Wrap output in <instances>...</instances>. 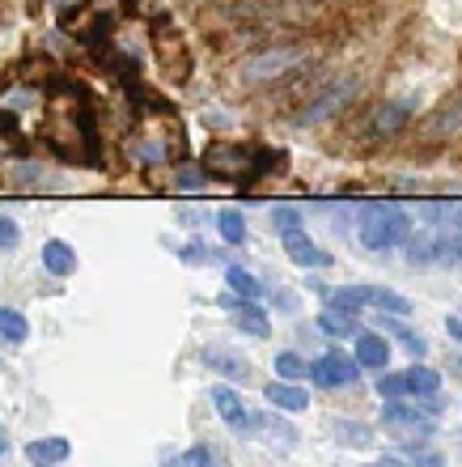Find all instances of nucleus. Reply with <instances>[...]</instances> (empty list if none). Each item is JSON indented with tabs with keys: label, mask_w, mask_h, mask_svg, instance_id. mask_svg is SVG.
<instances>
[{
	"label": "nucleus",
	"mask_w": 462,
	"mask_h": 467,
	"mask_svg": "<svg viewBox=\"0 0 462 467\" xmlns=\"http://www.w3.org/2000/svg\"><path fill=\"white\" fill-rule=\"evenodd\" d=\"M310 60L305 47H272V51H259L251 60L238 64V81L242 86H263V81H276V77H289L297 64Z\"/></svg>",
	"instance_id": "nucleus-1"
},
{
	"label": "nucleus",
	"mask_w": 462,
	"mask_h": 467,
	"mask_svg": "<svg viewBox=\"0 0 462 467\" xmlns=\"http://www.w3.org/2000/svg\"><path fill=\"white\" fill-rule=\"evenodd\" d=\"M412 238V222L403 209H365L361 213V243L369 251H390Z\"/></svg>",
	"instance_id": "nucleus-2"
},
{
	"label": "nucleus",
	"mask_w": 462,
	"mask_h": 467,
	"mask_svg": "<svg viewBox=\"0 0 462 467\" xmlns=\"http://www.w3.org/2000/svg\"><path fill=\"white\" fill-rule=\"evenodd\" d=\"M356 369H361V361H353V357H344L340 348H331L327 357H318L314 366H310V379L318 382V387H344V382L356 379Z\"/></svg>",
	"instance_id": "nucleus-3"
},
{
	"label": "nucleus",
	"mask_w": 462,
	"mask_h": 467,
	"mask_svg": "<svg viewBox=\"0 0 462 467\" xmlns=\"http://www.w3.org/2000/svg\"><path fill=\"white\" fill-rule=\"evenodd\" d=\"M382 425L395 433H407V438H428L433 433V412H416V408H403V404H386L382 412Z\"/></svg>",
	"instance_id": "nucleus-4"
},
{
	"label": "nucleus",
	"mask_w": 462,
	"mask_h": 467,
	"mask_svg": "<svg viewBox=\"0 0 462 467\" xmlns=\"http://www.w3.org/2000/svg\"><path fill=\"white\" fill-rule=\"evenodd\" d=\"M280 243H284V251H289L293 264H302V268H327V264H331V255L305 230H284V238H280Z\"/></svg>",
	"instance_id": "nucleus-5"
},
{
	"label": "nucleus",
	"mask_w": 462,
	"mask_h": 467,
	"mask_svg": "<svg viewBox=\"0 0 462 467\" xmlns=\"http://www.w3.org/2000/svg\"><path fill=\"white\" fill-rule=\"evenodd\" d=\"M353 89H356L353 81H340V86H331L327 94H318V99L310 102V107H305L302 115H297V123H323L327 115H335V111L344 107V102L353 99Z\"/></svg>",
	"instance_id": "nucleus-6"
},
{
	"label": "nucleus",
	"mask_w": 462,
	"mask_h": 467,
	"mask_svg": "<svg viewBox=\"0 0 462 467\" xmlns=\"http://www.w3.org/2000/svg\"><path fill=\"white\" fill-rule=\"evenodd\" d=\"M212 404H217L221 420H225L230 430H246V425L255 420V417H251V408L242 404V395L230 391V387H217V391H212Z\"/></svg>",
	"instance_id": "nucleus-7"
},
{
	"label": "nucleus",
	"mask_w": 462,
	"mask_h": 467,
	"mask_svg": "<svg viewBox=\"0 0 462 467\" xmlns=\"http://www.w3.org/2000/svg\"><path fill=\"white\" fill-rule=\"evenodd\" d=\"M230 310H233V323L242 327L246 336H263L272 332V323H268V315H263V306H259L255 297H242V302H230Z\"/></svg>",
	"instance_id": "nucleus-8"
},
{
	"label": "nucleus",
	"mask_w": 462,
	"mask_h": 467,
	"mask_svg": "<svg viewBox=\"0 0 462 467\" xmlns=\"http://www.w3.org/2000/svg\"><path fill=\"white\" fill-rule=\"evenodd\" d=\"M356 361L369 369H386L390 361V345H386V336L382 332H361L356 336Z\"/></svg>",
	"instance_id": "nucleus-9"
},
{
	"label": "nucleus",
	"mask_w": 462,
	"mask_h": 467,
	"mask_svg": "<svg viewBox=\"0 0 462 467\" xmlns=\"http://www.w3.org/2000/svg\"><path fill=\"white\" fill-rule=\"evenodd\" d=\"M268 404L280 408V412H305V404H310V395H305V387H297V382H268Z\"/></svg>",
	"instance_id": "nucleus-10"
},
{
	"label": "nucleus",
	"mask_w": 462,
	"mask_h": 467,
	"mask_svg": "<svg viewBox=\"0 0 462 467\" xmlns=\"http://www.w3.org/2000/svg\"><path fill=\"white\" fill-rule=\"evenodd\" d=\"M68 438H38V442H30L26 446V459L35 467H56V463H64L68 459Z\"/></svg>",
	"instance_id": "nucleus-11"
},
{
	"label": "nucleus",
	"mask_w": 462,
	"mask_h": 467,
	"mask_svg": "<svg viewBox=\"0 0 462 467\" xmlns=\"http://www.w3.org/2000/svg\"><path fill=\"white\" fill-rule=\"evenodd\" d=\"M208 171H212V174H230V179L246 174V149H233V145L208 149Z\"/></svg>",
	"instance_id": "nucleus-12"
},
{
	"label": "nucleus",
	"mask_w": 462,
	"mask_h": 467,
	"mask_svg": "<svg viewBox=\"0 0 462 467\" xmlns=\"http://www.w3.org/2000/svg\"><path fill=\"white\" fill-rule=\"evenodd\" d=\"M374 302V289L365 285H348V289H335L327 297V310H340V315H361V310Z\"/></svg>",
	"instance_id": "nucleus-13"
},
{
	"label": "nucleus",
	"mask_w": 462,
	"mask_h": 467,
	"mask_svg": "<svg viewBox=\"0 0 462 467\" xmlns=\"http://www.w3.org/2000/svg\"><path fill=\"white\" fill-rule=\"evenodd\" d=\"M43 268L51 276H68V272H77V251L60 238H51V243H43Z\"/></svg>",
	"instance_id": "nucleus-14"
},
{
	"label": "nucleus",
	"mask_w": 462,
	"mask_h": 467,
	"mask_svg": "<svg viewBox=\"0 0 462 467\" xmlns=\"http://www.w3.org/2000/svg\"><path fill=\"white\" fill-rule=\"evenodd\" d=\"M407 119H412V102H386V107L374 115L369 128H374V136H395Z\"/></svg>",
	"instance_id": "nucleus-15"
},
{
	"label": "nucleus",
	"mask_w": 462,
	"mask_h": 467,
	"mask_svg": "<svg viewBox=\"0 0 462 467\" xmlns=\"http://www.w3.org/2000/svg\"><path fill=\"white\" fill-rule=\"evenodd\" d=\"M407 374V395H437L441 391V374L428 366H412L403 369Z\"/></svg>",
	"instance_id": "nucleus-16"
},
{
	"label": "nucleus",
	"mask_w": 462,
	"mask_h": 467,
	"mask_svg": "<svg viewBox=\"0 0 462 467\" xmlns=\"http://www.w3.org/2000/svg\"><path fill=\"white\" fill-rule=\"evenodd\" d=\"M0 336H5L9 345H22L26 336H30V323H26V315H22V310L0 306Z\"/></svg>",
	"instance_id": "nucleus-17"
},
{
	"label": "nucleus",
	"mask_w": 462,
	"mask_h": 467,
	"mask_svg": "<svg viewBox=\"0 0 462 467\" xmlns=\"http://www.w3.org/2000/svg\"><path fill=\"white\" fill-rule=\"evenodd\" d=\"M204 361L217 369V374H225V379H246V374H251L246 361H238V357H230V353H217V348H208Z\"/></svg>",
	"instance_id": "nucleus-18"
},
{
	"label": "nucleus",
	"mask_w": 462,
	"mask_h": 467,
	"mask_svg": "<svg viewBox=\"0 0 462 467\" xmlns=\"http://www.w3.org/2000/svg\"><path fill=\"white\" fill-rule=\"evenodd\" d=\"M318 327L327 336H361L356 332V315H340V310H323V315H318Z\"/></svg>",
	"instance_id": "nucleus-19"
},
{
	"label": "nucleus",
	"mask_w": 462,
	"mask_h": 467,
	"mask_svg": "<svg viewBox=\"0 0 462 467\" xmlns=\"http://www.w3.org/2000/svg\"><path fill=\"white\" fill-rule=\"evenodd\" d=\"M225 281H230L233 294H242V297H259V294H263V285H259V276H251V272H246L242 264H233V268L225 272Z\"/></svg>",
	"instance_id": "nucleus-20"
},
{
	"label": "nucleus",
	"mask_w": 462,
	"mask_h": 467,
	"mask_svg": "<svg viewBox=\"0 0 462 467\" xmlns=\"http://www.w3.org/2000/svg\"><path fill=\"white\" fill-rule=\"evenodd\" d=\"M374 306L390 310L395 319H403V315H412V302H407L403 294H395V289H374Z\"/></svg>",
	"instance_id": "nucleus-21"
},
{
	"label": "nucleus",
	"mask_w": 462,
	"mask_h": 467,
	"mask_svg": "<svg viewBox=\"0 0 462 467\" xmlns=\"http://www.w3.org/2000/svg\"><path fill=\"white\" fill-rule=\"evenodd\" d=\"M217 225H221V234H225V243H233V246L246 238V222H242V213L238 209H225L217 217Z\"/></svg>",
	"instance_id": "nucleus-22"
},
{
	"label": "nucleus",
	"mask_w": 462,
	"mask_h": 467,
	"mask_svg": "<svg viewBox=\"0 0 462 467\" xmlns=\"http://www.w3.org/2000/svg\"><path fill=\"white\" fill-rule=\"evenodd\" d=\"M276 374L280 379H310V366H305L297 353H280L276 357Z\"/></svg>",
	"instance_id": "nucleus-23"
},
{
	"label": "nucleus",
	"mask_w": 462,
	"mask_h": 467,
	"mask_svg": "<svg viewBox=\"0 0 462 467\" xmlns=\"http://www.w3.org/2000/svg\"><path fill=\"white\" fill-rule=\"evenodd\" d=\"M437 255V238H428V234H420V238H407V259H420V264H428V259Z\"/></svg>",
	"instance_id": "nucleus-24"
},
{
	"label": "nucleus",
	"mask_w": 462,
	"mask_h": 467,
	"mask_svg": "<svg viewBox=\"0 0 462 467\" xmlns=\"http://www.w3.org/2000/svg\"><path fill=\"white\" fill-rule=\"evenodd\" d=\"M377 395H386V400L407 395V374H382V379H377Z\"/></svg>",
	"instance_id": "nucleus-25"
},
{
	"label": "nucleus",
	"mask_w": 462,
	"mask_h": 467,
	"mask_svg": "<svg viewBox=\"0 0 462 467\" xmlns=\"http://www.w3.org/2000/svg\"><path fill=\"white\" fill-rule=\"evenodd\" d=\"M183 467H221V459L212 455V446H191L183 455Z\"/></svg>",
	"instance_id": "nucleus-26"
},
{
	"label": "nucleus",
	"mask_w": 462,
	"mask_h": 467,
	"mask_svg": "<svg viewBox=\"0 0 462 467\" xmlns=\"http://www.w3.org/2000/svg\"><path fill=\"white\" fill-rule=\"evenodd\" d=\"M437 255L450 259V264H458V268H462V230L450 234V238H437Z\"/></svg>",
	"instance_id": "nucleus-27"
},
{
	"label": "nucleus",
	"mask_w": 462,
	"mask_h": 467,
	"mask_svg": "<svg viewBox=\"0 0 462 467\" xmlns=\"http://www.w3.org/2000/svg\"><path fill=\"white\" fill-rule=\"evenodd\" d=\"M255 420H259V425H263V430L272 433V438H276V442H293V438H297V433H293L289 425H284V420H276V417H272V412H263V417H255Z\"/></svg>",
	"instance_id": "nucleus-28"
},
{
	"label": "nucleus",
	"mask_w": 462,
	"mask_h": 467,
	"mask_svg": "<svg viewBox=\"0 0 462 467\" xmlns=\"http://www.w3.org/2000/svg\"><path fill=\"white\" fill-rule=\"evenodd\" d=\"M17 238H22L17 222H13V217H0V251H13V246H17Z\"/></svg>",
	"instance_id": "nucleus-29"
},
{
	"label": "nucleus",
	"mask_w": 462,
	"mask_h": 467,
	"mask_svg": "<svg viewBox=\"0 0 462 467\" xmlns=\"http://www.w3.org/2000/svg\"><path fill=\"white\" fill-rule=\"evenodd\" d=\"M272 222H276L280 234H284V230H302V213H297V209H276V213H272Z\"/></svg>",
	"instance_id": "nucleus-30"
},
{
	"label": "nucleus",
	"mask_w": 462,
	"mask_h": 467,
	"mask_svg": "<svg viewBox=\"0 0 462 467\" xmlns=\"http://www.w3.org/2000/svg\"><path fill=\"white\" fill-rule=\"evenodd\" d=\"M335 433H340L344 442H356V446H369V430H365V425H335Z\"/></svg>",
	"instance_id": "nucleus-31"
},
{
	"label": "nucleus",
	"mask_w": 462,
	"mask_h": 467,
	"mask_svg": "<svg viewBox=\"0 0 462 467\" xmlns=\"http://www.w3.org/2000/svg\"><path fill=\"white\" fill-rule=\"evenodd\" d=\"M403 348H407V353L412 357H425V340H420V336H412V332H403Z\"/></svg>",
	"instance_id": "nucleus-32"
},
{
	"label": "nucleus",
	"mask_w": 462,
	"mask_h": 467,
	"mask_svg": "<svg viewBox=\"0 0 462 467\" xmlns=\"http://www.w3.org/2000/svg\"><path fill=\"white\" fill-rule=\"evenodd\" d=\"M179 187L195 192V187H204V179H200V171H179Z\"/></svg>",
	"instance_id": "nucleus-33"
},
{
	"label": "nucleus",
	"mask_w": 462,
	"mask_h": 467,
	"mask_svg": "<svg viewBox=\"0 0 462 467\" xmlns=\"http://www.w3.org/2000/svg\"><path fill=\"white\" fill-rule=\"evenodd\" d=\"M446 332H450L454 340H462V319H458V315H450V319H446Z\"/></svg>",
	"instance_id": "nucleus-34"
},
{
	"label": "nucleus",
	"mask_w": 462,
	"mask_h": 467,
	"mask_svg": "<svg viewBox=\"0 0 462 467\" xmlns=\"http://www.w3.org/2000/svg\"><path fill=\"white\" fill-rule=\"evenodd\" d=\"M416 467H441V459L437 455H420L416 459Z\"/></svg>",
	"instance_id": "nucleus-35"
},
{
	"label": "nucleus",
	"mask_w": 462,
	"mask_h": 467,
	"mask_svg": "<svg viewBox=\"0 0 462 467\" xmlns=\"http://www.w3.org/2000/svg\"><path fill=\"white\" fill-rule=\"evenodd\" d=\"M377 467H407V463H403V459H395V455H386V459H382V463H377Z\"/></svg>",
	"instance_id": "nucleus-36"
},
{
	"label": "nucleus",
	"mask_w": 462,
	"mask_h": 467,
	"mask_svg": "<svg viewBox=\"0 0 462 467\" xmlns=\"http://www.w3.org/2000/svg\"><path fill=\"white\" fill-rule=\"evenodd\" d=\"M5 451H9V433L0 430V455H5Z\"/></svg>",
	"instance_id": "nucleus-37"
},
{
	"label": "nucleus",
	"mask_w": 462,
	"mask_h": 467,
	"mask_svg": "<svg viewBox=\"0 0 462 467\" xmlns=\"http://www.w3.org/2000/svg\"><path fill=\"white\" fill-rule=\"evenodd\" d=\"M369 467H377V463H369Z\"/></svg>",
	"instance_id": "nucleus-38"
}]
</instances>
